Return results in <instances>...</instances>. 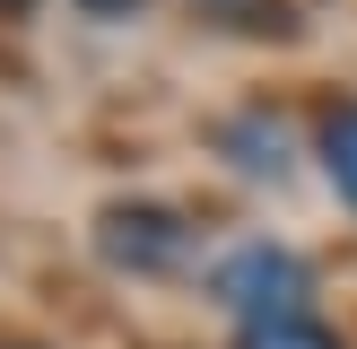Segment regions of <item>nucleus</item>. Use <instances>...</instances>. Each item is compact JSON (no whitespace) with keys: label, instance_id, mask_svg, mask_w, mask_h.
Listing matches in <instances>:
<instances>
[{"label":"nucleus","instance_id":"2","mask_svg":"<svg viewBox=\"0 0 357 349\" xmlns=\"http://www.w3.org/2000/svg\"><path fill=\"white\" fill-rule=\"evenodd\" d=\"M96 244L122 262V271H174V262L192 253V227L174 218V209H157V201H131V209H105Z\"/></svg>","mask_w":357,"mask_h":349},{"label":"nucleus","instance_id":"4","mask_svg":"<svg viewBox=\"0 0 357 349\" xmlns=\"http://www.w3.org/2000/svg\"><path fill=\"white\" fill-rule=\"evenodd\" d=\"M209 17H227V27H244V35H288L296 17H288V0H201Z\"/></svg>","mask_w":357,"mask_h":349},{"label":"nucleus","instance_id":"3","mask_svg":"<svg viewBox=\"0 0 357 349\" xmlns=\"http://www.w3.org/2000/svg\"><path fill=\"white\" fill-rule=\"evenodd\" d=\"M218 149L236 157L244 174H288V131H279L271 114H236V122L218 131Z\"/></svg>","mask_w":357,"mask_h":349},{"label":"nucleus","instance_id":"1","mask_svg":"<svg viewBox=\"0 0 357 349\" xmlns=\"http://www.w3.org/2000/svg\"><path fill=\"white\" fill-rule=\"evenodd\" d=\"M305 262L288 253V244L253 236V244H227L218 262H209V297H218L227 314H244V323H288V314H305Z\"/></svg>","mask_w":357,"mask_h":349},{"label":"nucleus","instance_id":"5","mask_svg":"<svg viewBox=\"0 0 357 349\" xmlns=\"http://www.w3.org/2000/svg\"><path fill=\"white\" fill-rule=\"evenodd\" d=\"M244 349H340V341H331L314 314H288V323H253V332H244Z\"/></svg>","mask_w":357,"mask_h":349},{"label":"nucleus","instance_id":"6","mask_svg":"<svg viewBox=\"0 0 357 349\" xmlns=\"http://www.w3.org/2000/svg\"><path fill=\"white\" fill-rule=\"evenodd\" d=\"M323 166H331V184L357 201V105H349V114H331V131H323Z\"/></svg>","mask_w":357,"mask_h":349}]
</instances>
